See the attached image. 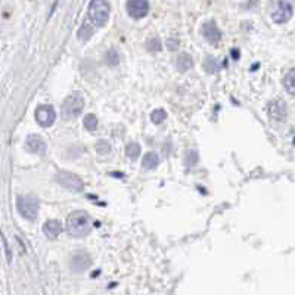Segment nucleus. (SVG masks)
Segmentation results:
<instances>
[{
  "label": "nucleus",
  "instance_id": "obj_1",
  "mask_svg": "<svg viewBox=\"0 0 295 295\" xmlns=\"http://www.w3.org/2000/svg\"><path fill=\"white\" fill-rule=\"evenodd\" d=\"M92 222L86 211H74L66 218V232L74 238H85L90 233Z\"/></svg>",
  "mask_w": 295,
  "mask_h": 295
},
{
  "label": "nucleus",
  "instance_id": "obj_2",
  "mask_svg": "<svg viewBox=\"0 0 295 295\" xmlns=\"http://www.w3.org/2000/svg\"><path fill=\"white\" fill-rule=\"evenodd\" d=\"M109 14H111V8L109 3L106 0H92L89 5V21L92 22L93 27L102 28L108 24L109 20Z\"/></svg>",
  "mask_w": 295,
  "mask_h": 295
},
{
  "label": "nucleus",
  "instance_id": "obj_3",
  "mask_svg": "<svg viewBox=\"0 0 295 295\" xmlns=\"http://www.w3.org/2000/svg\"><path fill=\"white\" fill-rule=\"evenodd\" d=\"M85 108V98L80 92L71 93L62 104V117L65 120H71L79 117Z\"/></svg>",
  "mask_w": 295,
  "mask_h": 295
},
{
  "label": "nucleus",
  "instance_id": "obj_4",
  "mask_svg": "<svg viewBox=\"0 0 295 295\" xmlns=\"http://www.w3.org/2000/svg\"><path fill=\"white\" fill-rule=\"evenodd\" d=\"M17 208L20 211L24 218L27 220H36L37 212H39V201L34 196L30 195H24V196H18L17 199Z\"/></svg>",
  "mask_w": 295,
  "mask_h": 295
},
{
  "label": "nucleus",
  "instance_id": "obj_5",
  "mask_svg": "<svg viewBox=\"0 0 295 295\" xmlns=\"http://www.w3.org/2000/svg\"><path fill=\"white\" fill-rule=\"evenodd\" d=\"M56 182H58L61 186H63V188H66V189L69 190H74V192H82V190L85 189L83 180H82L77 174L69 173V171H59V173L56 174Z\"/></svg>",
  "mask_w": 295,
  "mask_h": 295
},
{
  "label": "nucleus",
  "instance_id": "obj_6",
  "mask_svg": "<svg viewBox=\"0 0 295 295\" xmlns=\"http://www.w3.org/2000/svg\"><path fill=\"white\" fill-rule=\"evenodd\" d=\"M292 18V6L286 0H277L272 12V20L276 24H285Z\"/></svg>",
  "mask_w": 295,
  "mask_h": 295
},
{
  "label": "nucleus",
  "instance_id": "obj_7",
  "mask_svg": "<svg viewBox=\"0 0 295 295\" xmlns=\"http://www.w3.org/2000/svg\"><path fill=\"white\" fill-rule=\"evenodd\" d=\"M127 12L131 18L140 20L146 17L149 12V2L148 0H128L127 2Z\"/></svg>",
  "mask_w": 295,
  "mask_h": 295
},
{
  "label": "nucleus",
  "instance_id": "obj_8",
  "mask_svg": "<svg viewBox=\"0 0 295 295\" xmlns=\"http://www.w3.org/2000/svg\"><path fill=\"white\" fill-rule=\"evenodd\" d=\"M36 120L42 127H50L56 120V112L52 105H40L36 109Z\"/></svg>",
  "mask_w": 295,
  "mask_h": 295
},
{
  "label": "nucleus",
  "instance_id": "obj_9",
  "mask_svg": "<svg viewBox=\"0 0 295 295\" xmlns=\"http://www.w3.org/2000/svg\"><path fill=\"white\" fill-rule=\"evenodd\" d=\"M269 115L274 121H279V123L285 121V118H286V104L282 99L270 102V105H269Z\"/></svg>",
  "mask_w": 295,
  "mask_h": 295
},
{
  "label": "nucleus",
  "instance_id": "obj_10",
  "mask_svg": "<svg viewBox=\"0 0 295 295\" xmlns=\"http://www.w3.org/2000/svg\"><path fill=\"white\" fill-rule=\"evenodd\" d=\"M202 34H204L205 40L211 43V44H217V43L222 40V31L218 30L217 24L214 21H208L204 24Z\"/></svg>",
  "mask_w": 295,
  "mask_h": 295
},
{
  "label": "nucleus",
  "instance_id": "obj_11",
  "mask_svg": "<svg viewBox=\"0 0 295 295\" xmlns=\"http://www.w3.org/2000/svg\"><path fill=\"white\" fill-rule=\"evenodd\" d=\"M90 264H92V260H90L89 254L83 253V251L74 254V257L71 258V269L77 273L85 272L86 269L90 267Z\"/></svg>",
  "mask_w": 295,
  "mask_h": 295
},
{
  "label": "nucleus",
  "instance_id": "obj_12",
  "mask_svg": "<svg viewBox=\"0 0 295 295\" xmlns=\"http://www.w3.org/2000/svg\"><path fill=\"white\" fill-rule=\"evenodd\" d=\"M25 146H27V149H28L30 152H33V154H43V152L46 151V143H44V140H43L40 136H37V134L28 136L27 140H25Z\"/></svg>",
  "mask_w": 295,
  "mask_h": 295
},
{
  "label": "nucleus",
  "instance_id": "obj_13",
  "mask_svg": "<svg viewBox=\"0 0 295 295\" xmlns=\"http://www.w3.org/2000/svg\"><path fill=\"white\" fill-rule=\"evenodd\" d=\"M43 232L47 238L50 239H55L59 236V233L62 232V225L58 222V220H47L44 225H43Z\"/></svg>",
  "mask_w": 295,
  "mask_h": 295
},
{
  "label": "nucleus",
  "instance_id": "obj_14",
  "mask_svg": "<svg viewBox=\"0 0 295 295\" xmlns=\"http://www.w3.org/2000/svg\"><path fill=\"white\" fill-rule=\"evenodd\" d=\"M158 164H160V158L155 152H148L145 158H143V161H142L143 169L146 170H155L158 167Z\"/></svg>",
  "mask_w": 295,
  "mask_h": 295
},
{
  "label": "nucleus",
  "instance_id": "obj_15",
  "mask_svg": "<svg viewBox=\"0 0 295 295\" xmlns=\"http://www.w3.org/2000/svg\"><path fill=\"white\" fill-rule=\"evenodd\" d=\"M93 33H95V27L92 25V22L85 21L83 25H82V28L79 30V39L82 42H87L93 36Z\"/></svg>",
  "mask_w": 295,
  "mask_h": 295
},
{
  "label": "nucleus",
  "instance_id": "obj_16",
  "mask_svg": "<svg viewBox=\"0 0 295 295\" xmlns=\"http://www.w3.org/2000/svg\"><path fill=\"white\" fill-rule=\"evenodd\" d=\"M192 58H190L189 53H180L179 56H177V68L180 69V71H188L190 69V66H192Z\"/></svg>",
  "mask_w": 295,
  "mask_h": 295
},
{
  "label": "nucleus",
  "instance_id": "obj_17",
  "mask_svg": "<svg viewBox=\"0 0 295 295\" xmlns=\"http://www.w3.org/2000/svg\"><path fill=\"white\" fill-rule=\"evenodd\" d=\"M283 85H285L286 92H288L289 95L295 96V68L294 69H291V71L285 76V79H283Z\"/></svg>",
  "mask_w": 295,
  "mask_h": 295
},
{
  "label": "nucleus",
  "instance_id": "obj_18",
  "mask_svg": "<svg viewBox=\"0 0 295 295\" xmlns=\"http://www.w3.org/2000/svg\"><path fill=\"white\" fill-rule=\"evenodd\" d=\"M167 118V112L164 109H155L152 114H151V120L155 123V124H161L163 121H166Z\"/></svg>",
  "mask_w": 295,
  "mask_h": 295
},
{
  "label": "nucleus",
  "instance_id": "obj_19",
  "mask_svg": "<svg viewBox=\"0 0 295 295\" xmlns=\"http://www.w3.org/2000/svg\"><path fill=\"white\" fill-rule=\"evenodd\" d=\"M126 154L128 158L136 160V158L140 155V146H139L137 143H128L126 148Z\"/></svg>",
  "mask_w": 295,
  "mask_h": 295
},
{
  "label": "nucleus",
  "instance_id": "obj_20",
  "mask_svg": "<svg viewBox=\"0 0 295 295\" xmlns=\"http://www.w3.org/2000/svg\"><path fill=\"white\" fill-rule=\"evenodd\" d=\"M85 127L87 130H90V131H95L96 127H98V118H96V115H93V114L86 115Z\"/></svg>",
  "mask_w": 295,
  "mask_h": 295
},
{
  "label": "nucleus",
  "instance_id": "obj_21",
  "mask_svg": "<svg viewBox=\"0 0 295 295\" xmlns=\"http://www.w3.org/2000/svg\"><path fill=\"white\" fill-rule=\"evenodd\" d=\"M106 62H108V65H117L120 62V56H118V52L115 49H111L106 53Z\"/></svg>",
  "mask_w": 295,
  "mask_h": 295
},
{
  "label": "nucleus",
  "instance_id": "obj_22",
  "mask_svg": "<svg viewBox=\"0 0 295 295\" xmlns=\"http://www.w3.org/2000/svg\"><path fill=\"white\" fill-rule=\"evenodd\" d=\"M146 47L148 50H151V52H160L161 50V42L157 37H152V39L148 40Z\"/></svg>",
  "mask_w": 295,
  "mask_h": 295
},
{
  "label": "nucleus",
  "instance_id": "obj_23",
  "mask_svg": "<svg viewBox=\"0 0 295 295\" xmlns=\"http://www.w3.org/2000/svg\"><path fill=\"white\" fill-rule=\"evenodd\" d=\"M96 151H98L99 155H106V154H109L111 146H109V143H108L106 140H101V142H98V145H96Z\"/></svg>",
  "mask_w": 295,
  "mask_h": 295
},
{
  "label": "nucleus",
  "instance_id": "obj_24",
  "mask_svg": "<svg viewBox=\"0 0 295 295\" xmlns=\"http://www.w3.org/2000/svg\"><path fill=\"white\" fill-rule=\"evenodd\" d=\"M177 44H179V40H177V39H170L169 40V47L171 50H176V49H177Z\"/></svg>",
  "mask_w": 295,
  "mask_h": 295
}]
</instances>
